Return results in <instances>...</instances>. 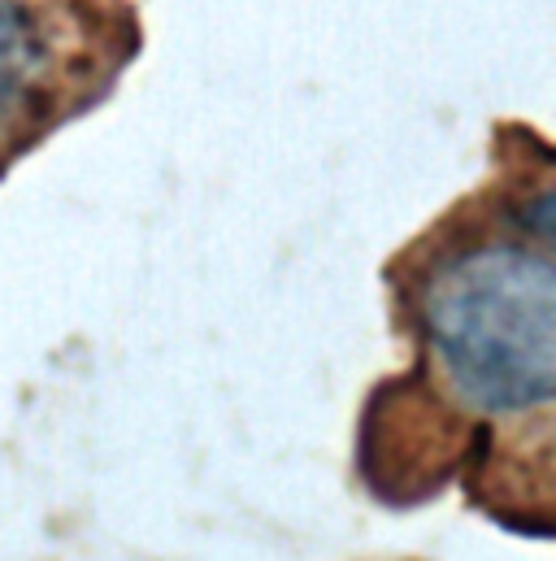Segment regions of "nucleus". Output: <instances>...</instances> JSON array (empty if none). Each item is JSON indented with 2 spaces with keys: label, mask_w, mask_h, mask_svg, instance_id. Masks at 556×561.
Returning a JSON list of instances; mask_svg holds the SVG:
<instances>
[{
  "label": "nucleus",
  "mask_w": 556,
  "mask_h": 561,
  "mask_svg": "<svg viewBox=\"0 0 556 561\" xmlns=\"http://www.w3.org/2000/svg\"><path fill=\"white\" fill-rule=\"evenodd\" d=\"M421 322L456 392L478 410L518 414L556 388V271L518 244L443 262L421 291Z\"/></svg>",
  "instance_id": "f257e3e1"
},
{
  "label": "nucleus",
  "mask_w": 556,
  "mask_h": 561,
  "mask_svg": "<svg viewBox=\"0 0 556 561\" xmlns=\"http://www.w3.org/2000/svg\"><path fill=\"white\" fill-rule=\"evenodd\" d=\"M39 61H44L39 22L31 18L26 4L0 0V110L22 96V88L39 70Z\"/></svg>",
  "instance_id": "f03ea898"
}]
</instances>
